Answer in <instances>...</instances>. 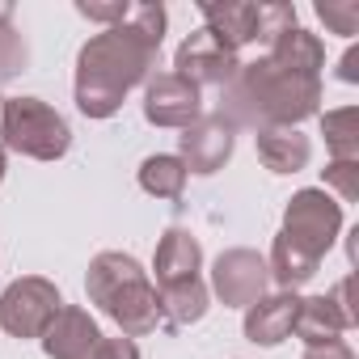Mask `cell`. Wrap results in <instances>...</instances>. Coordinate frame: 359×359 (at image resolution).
<instances>
[{
  "label": "cell",
  "mask_w": 359,
  "mask_h": 359,
  "mask_svg": "<svg viewBox=\"0 0 359 359\" xmlns=\"http://www.w3.org/2000/svg\"><path fill=\"white\" fill-rule=\"evenodd\" d=\"M321 68L325 43L296 26L279 34L266 55L237 68V76L220 89L216 114L237 131H271V127H300L321 110Z\"/></svg>",
  "instance_id": "1"
},
{
  "label": "cell",
  "mask_w": 359,
  "mask_h": 359,
  "mask_svg": "<svg viewBox=\"0 0 359 359\" xmlns=\"http://www.w3.org/2000/svg\"><path fill=\"white\" fill-rule=\"evenodd\" d=\"M0 26H13V5H5V0H0Z\"/></svg>",
  "instance_id": "30"
},
{
  "label": "cell",
  "mask_w": 359,
  "mask_h": 359,
  "mask_svg": "<svg viewBox=\"0 0 359 359\" xmlns=\"http://www.w3.org/2000/svg\"><path fill=\"white\" fill-rule=\"evenodd\" d=\"M317 18L325 22L330 34H359V0H317Z\"/></svg>",
  "instance_id": "23"
},
{
  "label": "cell",
  "mask_w": 359,
  "mask_h": 359,
  "mask_svg": "<svg viewBox=\"0 0 359 359\" xmlns=\"http://www.w3.org/2000/svg\"><path fill=\"white\" fill-rule=\"evenodd\" d=\"M0 106H5V97H0Z\"/></svg>",
  "instance_id": "32"
},
{
  "label": "cell",
  "mask_w": 359,
  "mask_h": 359,
  "mask_svg": "<svg viewBox=\"0 0 359 359\" xmlns=\"http://www.w3.org/2000/svg\"><path fill=\"white\" fill-rule=\"evenodd\" d=\"M187 165L177 161V152H156V156H144L140 161V191L152 195V199H169L177 203L187 191Z\"/></svg>",
  "instance_id": "19"
},
{
  "label": "cell",
  "mask_w": 359,
  "mask_h": 359,
  "mask_svg": "<svg viewBox=\"0 0 359 359\" xmlns=\"http://www.w3.org/2000/svg\"><path fill=\"white\" fill-rule=\"evenodd\" d=\"M292 245H300L304 254H313L317 262L334 250L338 233H342V203L321 191V187H304L287 199L283 208V229H279Z\"/></svg>",
  "instance_id": "5"
},
{
  "label": "cell",
  "mask_w": 359,
  "mask_h": 359,
  "mask_svg": "<svg viewBox=\"0 0 359 359\" xmlns=\"http://www.w3.org/2000/svg\"><path fill=\"white\" fill-rule=\"evenodd\" d=\"M5 165H9V152L0 148V182H5Z\"/></svg>",
  "instance_id": "31"
},
{
  "label": "cell",
  "mask_w": 359,
  "mask_h": 359,
  "mask_svg": "<svg viewBox=\"0 0 359 359\" xmlns=\"http://www.w3.org/2000/svg\"><path fill=\"white\" fill-rule=\"evenodd\" d=\"M30 64V43L22 39L18 26H0V85L22 76Z\"/></svg>",
  "instance_id": "21"
},
{
  "label": "cell",
  "mask_w": 359,
  "mask_h": 359,
  "mask_svg": "<svg viewBox=\"0 0 359 359\" xmlns=\"http://www.w3.org/2000/svg\"><path fill=\"white\" fill-rule=\"evenodd\" d=\"M93 359H140V346H135V338H123V334H118V338H106V334H102Z\"/></svg>",
  "instance_id": "26"
},
{
  "label": "cell",
  "mask_w": 359,
  "mask_h": 359,
  "mask_svg": "<svg viewBox=\"0 0 359 359\" xmlns=\"http://www.w3.org/2000/svg\"><path fill=\"white\" fill-rule=\"evenodd\" d=\"M156 283H173V279H195L203 271V245L191 229H165L156 241V258H152Z\"/></svg>",
  "instance_id": "16"
},
{
  "label": "cell",
  "mask_w": 359,
  "mask_h": 359,
  "mask_svg": "<svg viewBox=\"0 0 359 359\" xmlns=\"http://www.w3.org/2000/svg\"><path fill=\"white\" fill-rule=\"evenodd\" d=\"M296 5H287V0H271V5H258V43L271 47L279 34L296 30Z\"/></svg>",
  "instance_id": "22"
},
{
  "label": "cell",
  "mask_w": 359,
  "mask_h": 359,
  "mask_svg": "<svg viewBox=\"0 0 359 359\" xmlns=\"http://www.w3.org/2000/svg\"><path fill=\"white\" fill-rule=\"evenodd\" d=\"M296 313H300V296H296V292L262 296L258 304L245 309V338H250L254 346H279L283 338H292Z\"/></svg>",
  "instance_id": "13"
},
{
  "label": "cell",
  "mask_w": 359,
  "mask_h": 359,
  "mask_svg": "<svg viewBox=\"0 0 359 359\" xmlns=\"http://www.w3.org/2000/svg\"><path fill=\"white\" fill-rule=\"evenodd\" d=\"M237 148V131L220 118V114H203L199 123H191L182 135H177V161L187 165V173L212 177L229 165Z\"/></svg>",
  "instance_id": "11"
},
{
  "label": "cell",
  "mask_w": 359,
  "mask_h": 359,
  "mask_svg": "<svg viewBox=\"0 0 359 359\" xmlns=\"http://www.w3.org/2000/svg\"><path fill=\"white\" fill-rule=\"evenodd\" d=\"M156 300H161V330H187V325L203 321L212 309V292H208L203 275L156 283Z\"/></svg>",
  "instance_id": "14"
},
{
  "label": "cell",
  "mask_w": 359,
  "mask_h": 359,
  "mask_svg": "<svg viewBox=\"0 0 359 359\" xmlns=\"http://www.w3.org/2000/svg\"><path fill=\"white\" fill-rule=\"evenodd\" d=\"M237 68H241V55L229 51L212 30L187 34L182 43H177V51H173V72L182 81H191L199 93L203 89H224L237 76Z\"/></svg>",
  "instance_id": "8"
},
{
  "label": "cell",
  "mask_w": 359,
  "mask_h": 359,
  "mask_svg": "<svg viewBox=\"0 0 359 359\" xmlns=\"http://www.w3.org/2000/svg\"><path fill=\"white\" fill-rule=\"evenodd\" d=\"M60 309H64V296L51 279L22 275L0 292V330L9 338H43Z\"/></svg>",
  "instance_id": "6"
},
{
  "label": "cell",
  "mask_w": 359,
  "mask_h": 359,
  "mask_svg": "<svg viewBox=\"0 0 359 359\" xmlns=\"http://www.w3.org/2000/svg\"><path fill=\"white\" fill-rule=\"evenodd\" d=\"M258 144V161L271 169V173H300L309 161H313V144L300 127H271V131H258L254 135Z\"/></svg>",
  "instance_id": "17"
},
{
  "label": "cell",
  "mask_w": 359,
  "mask_h": 359,
  "mask_svg": "<svg viewBox=\"0 0 359 359\" xmlns=\"http://www.w3.org/2000/svg\"><path fill=\"white\" fill-rule=\"evenodd\" d=\"M76 13L89 18V22H102L110 30V26L131 18V5H127V0H76Z\"/></svg>",
  "instance_id": "25"
},
{
  "label": "cell",
  "mask_w": 359,
  "mask_h": 359,
  "mask_svg": "<svg viewBox=\"0 0 359 359\" xmlns=\"http://www.w3.org/2000/svg\"><path fill=\"white\" fill-rule=\"evenodd\" d=\"M165 5L148 0V5H131V18L93 34L76 51V110L85 118H114L127 102L131 89L148 85L156 72L161 39H165Z\"/></svg>",
  "instance_id": "2"
},
{
  "label": "cell",
  "mask_w": 359,
  "mask_h": 359,
  "mask_svg": "<svg viewBox=\"0 0 359 359\" xmlns=\"http://www.w3.org/2000/svg\"><path fill=\"white\" fill-rule=\"evenodd\" d=\"M216 300L224 309H250L258 304L262 296H271V271H266V258L258 250H224L216 262H212V287Z\"/></svg>",
  "instance_id": "7"
},
{
  "label": "cell",
  "mask_w": 359,
  "mask_h": 359,
  "mask_svg": "<svg viewBox=\"0 0 359 359\" xmlns=\"http://www.w3.org/2000/svg\"><path fill=\"white\" fill-rule=\"evenodd\" d=\"M199 18H203V30H212L229 51L241 55V47L258 43V5L250 0H224V5H199Z\"/></svg>",
  "instance_id": "15"
},
{
  "label": "cell",
  "mask_w": 359,
  "mask_h": 359,
  "mask_svg": "<svg viewBox=\"0 0 359 359\" xmlns=\"http://www.w3.org/2000/svg\"><path fill=\"white\" fill-rule=\"evenodd\" d=\"M144 118L152 127H177L187 131L191 123L203 118V93L182 81L177 72H152L144 85Z\"/></svg>",
  "instance_id": "10"
},
{
  "label": "cell",
  "mask_w": 359,
  "mask_h": 359,
  "mask_svg": "<svg viewBox=\"0 0 359 359\" xmlns=\"http://www.w3.org/2000/svg\"><path fill=\"white\" fill-rule=\"evenodd\" d=\"M338 81H346V85L359 81V47H346V55H342V64H338Z\"/></svg>",
  "instance_id": "28"
},
{
  "label": "cell",
  "mask_w": 359,
  "mask_h": 359,
  "mask_svg": "<svg viewBox=\"0 0 359 359\" xmlns=\"http://www.w3.org/2000/svg\"><path fill=\"white\" fill-rule=\"evenodd\" d=\"M321 135L330 148V161H359V110H325L321 114Z\"/></svg>",
  "instance_id": "20"
},
{
  "label": "cell",
  "mask_w": 359,
  "mask_h": 359,
  "mask_svg": "<svg viewBox=\"0 0 359 359\" xmlns=\"http://www.w3.org/2000/svg\"><path fill=\"white\" fill-rule=\"evenodd\" d=\"M39 342H43L47 359H93V351L102 342V330H97V321H93L89 309L64 304Z\"/></svg>",
  "instance_id": "12"
},
{
  "label": "cell",
  "mask_w": 359,
  "mask_h": 359,
  "mask_svg": "<svg viewBox=\"0 0 359 359\" xmlns=\"http://www.w3.org/2000/svg\"><path fill=\"white\" fill-rule=\"evenodd\" d=\"M85 292H89V304H97L118 325L123 338H148L161 330L156 283L131 254L102 250L85 271Z\"/></svg>",
  "instance_id": "3"
},
{
  "label": "cell",
  "mask_w": 359,
  "mask_h": 359,
  "mask_svg": "<svg viewBox=\"0 0 359 359\" xmlns=\"http://www.w3.org/2000/svg\"><path fill=\"white\" fill-rule=\"evenodd\" d=\"M321 173H325V187L338 191L342 203H359V161H330Z\"/></svg>",
  "instance_id": "24"
},
{
  "label": "cell",
  "mask_w": 359,
  "mask_h": 359,
  "mask_svg": "<svg viewBox=\"0 0 359 359\" xmlns=\"http://www.w3.org/2000/svg\"><path fill=\"white\" fill-rule=\"evenodd\" d=\"M317 258L313 254H304L300 245H292L283 233L275 237V245H271V258H266V271H271V283L279 287V292H300L313 275H317Z\"/></svg>",
  "instance_id": "18"
},
{
  "label": "cell",
  "mask_w": 359,
  "mask_h": 359,
  "mask_svg": "<svg viewBox=\"0 0 359 359\" xmlns=\"http://www.w3.org/2000/svg\"><path fill=\"white\" fill-rule=\"evenodd\" d=\"M0 148L30 161H60L72 148L68 118L43 97H5L0 106Z\"/></svg>",
  "instance_id": "4"
},
{
  "label": "cell",
  "mask_w": 359,
  "mask_h": 359,
  "mask_svg": "<svg viewBox=\"0 0 359 359\" xmlns=\"http://www.w3.org/2000/svg\"><path fill=\"white\" fill-rule=\"evenodd\" d=\"M355 325H359V313L351 304V279H338L330 296H300L292 334L304 346H321V342H342V334Z\"/></svg>",
  "instance_id": "9"
},
{
  "label": "cell",
  "mask_w": 359,
  "mask_h": 359,
  "mask_svg": "<svg viewBox=\"0 0 359 359\" xmlns=\"http://www.w3.org/2000/svg\"><path fill=\"white\" fill-rule=\"evenodd\" d=\"M300 359H355V351L346 342H321V346H304Z\"/></svg>",
  "instance_id": "27"
},
{
  "label": "cell",
  "mask_w": 359,
  "mask_h": 359,
  "mask_svg": "<svg viewBox=\"0 0 359 359\" xmlns=\"http://www.w3.org/2000/svg\"><path fill=\"white\" fill-rule=\"evenodd\" d=\"M346 258L359 262V229H351V241H346Z\"/></svg>",
  "instance_id": "29"
}]
</instances>
